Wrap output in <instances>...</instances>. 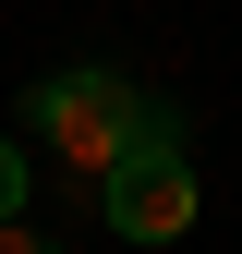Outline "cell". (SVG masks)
Instances as JSON below:
<instances>
[{
  "mask_svg": "<svg viewBox=\"0 0 242 254\" xmlns=\"http://www.w3.org/2000/svg\"><path fill=\"white\" fill-rule=\"evenodd\" d=\"M24 133L60 157V182H97V194H109L121 157L170 133V109H158V97H133L121 73H49L37 97H24Z\"/></svg>",
  "mask_w": 242,
  "mask_h": 254,
  "instance_id": "cell-1",
  "label": "cell"
},
{
  "mask_svg": "<svg viewBox=\"0 0 242 254\" xmlns=\"http://www.w3.org/2000/svg\"><path fill=\"white\" fill-rule=\"evenodd\" d=\"M194 157H182V121H170V133L158 145H133V157H121V182H109V230L121 242H182V230H194Z\"/></svg>",
  "mask_w": 242,
  "mask_h": 254,
  "instance_id": "cell-2",
  "label": "cell"
},
{
  "mask_svg": "<svg viewBox=\"0 0 242 254\" xmlns=\"http://www.w3.org/2000/svg\"><path fill=\"white\" fill-rule=\"evenodd\" d=\"M12 218H24V157L0 145V230H12Z\"/></svg>",
  "mask_w": 242,
  "mask_h": 254,
  "instance_id": "cell-3",
  "label": "cell"
},
{
  "mask_svg": "<svg viewBox=\"0 0 242 254\" xmlns=\"http://www.w3.org/2000/svg\"><path fill=\"white\" fill-rule=\"evenodd\" d=\"M0 254H60V242H37V230H24V218H12V230H0Z\"/></svg>",
  "mask_w": 242,
  "mask_h": 254,
  "instance_id": "cell-4",
  "label": "cell"
}]
</instances>
